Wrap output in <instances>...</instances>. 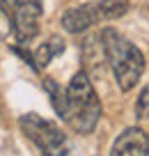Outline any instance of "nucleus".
Wrapping results in <instances>:
<instances>
[{
  "label": "nucleus",
  "instance_id": "nucleus-1",
  "mask_svg": "<svg viewBox=\"0 0 149 156\" xmlns=\"http://www.w3.org/2000/svg\"><path fill=\"white\" fill-rule=\"evenodd\" d=\"M99 117H101V101L96 97L87 73L78 71L67 87V108L62 119L76 133L87 136L99 124Z\"/></svg>",
  "mask_w": 149,
  "mask_h": 156
},
{
  "label": "nucleus",
  "instance_id": "nucleus-2",
  "mask_svg": "<svg viewBox=\"0 0 149 156\" xmlns=\"http://www.w3.org/2000/svg\"><path fill=\"white\" fill-rule=\"evenodd\" d=\"M101 41H103V53L110 62V69L115 73L119 90H124V92L133 90L144 71V58L140 53V48L112 28L103 30Z\"/></svg>",
  "mask_w": 149,
  "mask_h": 156
},
{
  "label": "nucleus",
  "instance_id": "nucleus-3",
  "mask_svg": "<svg viewBox=\"0 0 149 156\" xmlns=\"http://www.w3.org/2000/svg\"><path fill=\"white\" fill-rule=\"evenodd\" d=\"M129 12V0H101L90 5L71 7L62 14V28L71 34H80L101 21H115Z\"/></svg>",
  "mask_w": 149,
  "mask_h": 156
},
{
  "label": "nucleus",
  "instance_id": "nucleus-4",
  "mask_svg": "<svg viewBox=\"0 0 149 156\" xmlns=\"http://www.w3.org/2000/svg\"><path fill=\"white\" fill-rule=\"evenodd\" d=\"M21 129L23 133L39 147L44 156H73L71 154V142L67 140V136L62 133V129L58 124L48 122L44 117L34 115H23L21 117Z\"/></svg>",
  "mask_w": 149,
  "mask_h": 156
},
{
  "label": "nucleus",
  "instance_id": "nucleus-5",
  "mask_svg": "<svg viewBox=\"0 0 149 156\" xmlns=\"http://www.w3.org/2000/svg\"><path fill=\"white\" fill-rule=\"evenodd\" d=\"M0 5L7 9L14 23V34L19 44H28L30 39L37 37L39 19L44 14L41 0H0Z\"/></svg>",
  "mask_w": 149,
  "mask_h": 156
},
{
  "label": "nucleus",
  "instance_id": "nucleus-6",
  "mask_svg": "<svg viewBox=\"0 0 149 156\" xmlns=\"http://www.w3.org/2000/svg\"><path fill=\"white\" fill-rule=\"evenodd\" d=\"M149 154V138L142 133V129H126L112 142L110 156H147Z\"/></svg>",
  "mask_w": 149,
  "mask_h": 156
},
{
  "label": "nucleus",
  "instance_id": "nucleus-7",
  "mask_svg": "<svg viewBox=\"0 0 149 156\" xmlns=\"http://www.w3.org/2000/svg\"><path fill=\"white\" fill-rule=\"evenodd\" d=\"M64 51V41L60 37H51L46 41V44H41L37 48V53H34V67L37 69H44L51 60L55 58V55H60Z\"/></svg>",
  "mask_w": 149,
  "mask_h": 156
},
{
  "label": "nucleus",
  "instance_id": "nucleus-8",
  "mask_svg": "<svg viewBox=\"0 0 149 156\" xmlns=\"http://www.w3.org/2000/svg\"><path fill=\"white\" fill-rule=\"evenodd\" d=\"M44 87H46L48 97H51V103H53L55 112L62 117L64 115V108H67V90H62L53 78H46V80H44Z\"/></svg>",
  "mask_w": 149,
  "mask_h": 156
},
{
  "label": "nucleus",
  "instance_id": "nucleus-9",
  "mask_svg": "<svg viewBox=\"0 0 149 156\" xmlns=\"http://www.w3.org/2000/svg\"><path fill=\"white\" fill-rule=\"evenodd\" d=\"M12 30H14V23H12V19H9V14H7V9L0 5V41L9 37Z\"/></svg>",
  "mask_w": 149,
  "mask_h": 156
},
{
  "label": "nucleus",
  "instance_id": "nucleus-10",
  "mask_svg": "<svg viewBox=\"0 0 149 156\" xmlns=\"http://www.w3.org/2000/svg\"><path fill=\"white\" fill-rule=\"evenodd\" d=\"M135 112H138V117H147L149 115V85L142 90V94H140L138 103H135Z\"/></svg>",
  "mask_w": 149,
  "mask_h": 156
}]
</instances>
